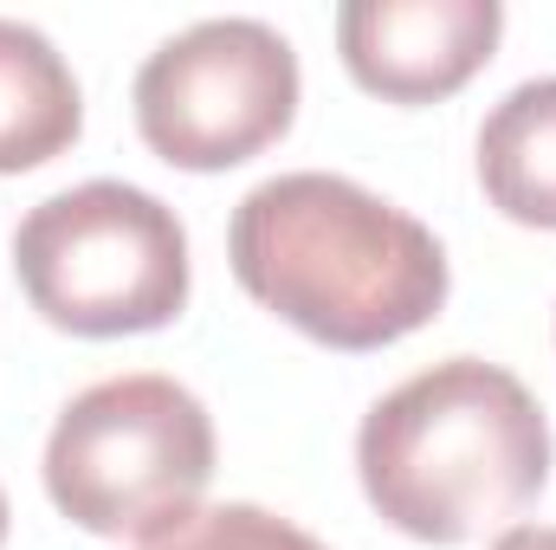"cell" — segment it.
I'll return each instance as SVG.
<instances>
[{"mask_svg": "<svg viewBox=\"0 0 556 550\" xmlns=\"http://www.w3.org/2000/svg\"><path fill=\"white\" fill-rule=\"evenodd\" d=\"M492 550H556V525H511Z\"/></svg>", "mask_w": 556, "mask_h": 550, "instance_id": "30bf717a", "label": "cell"}, {"mask_svg": "<svg viewBox=\"0 0 556 550\" xmlns=\"http://www.w3.org/2000/svg\"><path fill=\"white\" fill-rule=\"evenodd\" d=\"M13 273L52 330L137 337L188 304V234L149 188L78 182L13 227Z\"/></svg>", "mask_w": 556, "mask_h": 550, "instance_id": "277c9868", "label": "cell"}, {"mask_svg": "<svg viewBox=\"0 0 556 550\" xmlns=\"http://www.w3.org/2000/svg\"><path fill=\"white\" fill-rule=\"evenodd\" d=\"M0 545H7V492H0Z\"/></svg>", "mask_w": 556, "mask_h": 550, "instance_id": "8fae6325", "label": "cell"}, {"mask_svg": "<svg viewBox=\"0 0 556 550\" xmlns=\"http://www.w3.org/2000/svg\"><path fill=\"white\" fill-rule=\"evenodd\" d=\"M505 33L498 0H350L337 7V52L369 98L440 104L466 91Z\"/></svg>", "mask_w": 556, "mask_h": 550, "instance_id": "8992f818", "label": "cell"}, {"mask_svg": "<svg viewBox=\"0 0 556 550\" xmlns=\"http://www.w3.org/2000/svg\"><path fill=\"white\" fill-rule=\"evenodd\" d=\"M78 130L85 98L59 46L26 20H0V175H26L65 155Z\"/></svg>", "mask_w": 556, "mask_h": 550, "instance_id": "52a82bcc", "label": "cell"}, {"mask_svg": "<svg viewBox=\"0 0 556 550\" xmlns=\"http://www.w3.org/2000/svg\"><path fill=\"white\" fill-rule=\"evenodd\" d=\"M130 104L168 168H240L298 117V52L266 20H201L142 59Z\"/></svg>", "mask_w": 556, "mask_h": 550, "instance_id": "5b68a950", "label": "cell"}, {"mask_svg": "<svg viewBox=\"0 0 556 550\" xmlns=\"http://www.w3.org/2000/svg\"><path fill=\"white\" fill-rule=\"evenodd\" d=\"M142 550H330L311 532H298L291 518H278L266 505H201L194 518H181L168 538Z\"/></svg>", "mask_w": 556, "mask_h": 550, "instance_id": "9c48e42d", "label": "cell"}, {"mask_svg": "<svg viewBox=\"0 0 556 550\" xmlns=\"http://www.w3.org/2000/svg\"><path fill=\"white\" fill-rule=\"evenodd\" d=\"M247 298L330 350H382L433 324L446 304V253L395 201L350 175L298 168L260 182L227 227Z\"/></svg>", "mask_w": 556, "mask_h": 550, "instance_id": "6da1fadb", "label": "cell"}, {"mask_svg": "<svg viewBox=\"0 0 556 550\" xmlns=\"http://www.w3.org/2000/svg\"><path fill=\"white\" fill-rule=\"evenodd\" d=\"M356 479L402 538L472 545L551 486V421L511 370L446 357L363 414Z\"/></svg>", "mask_w": 556, "mask_h": 550, "instance_id": "7a4b0ae2", "label": "cell"}, {"mask_svg": "<svg viewBox=\"0 0 556 550\" xmlns=\"http://www.w3.org/2000/svg\"><path fill=\"white\" fill-rule=\"evenodd\" d=\"M214 421L175 376H111L72 396L46 440V492L91 538L155 545L201 512Z\"/></svg>", "mask_w": 556, "mask_h": 550, "instance_id": "3957f363", "label": "cell"}, {"mask_svg": "<svg viewBox=\"0 0 556 550\" xmlns=\"http://www.w3.org/2000/svg\"><path fill=\"white\" fill-rule=\"evenodd\" d=\"M479 188L518 227L556 234V78H531L479 124Z\"/></svg>", "mask_w": 556, "mask_h": 550, "instance_id": "ba28073f", "label": "cell"}]
</instances>
